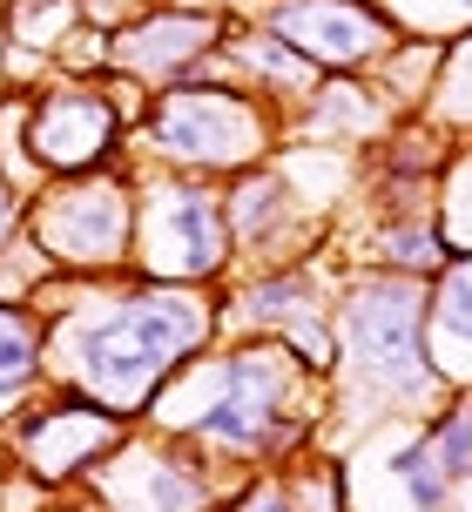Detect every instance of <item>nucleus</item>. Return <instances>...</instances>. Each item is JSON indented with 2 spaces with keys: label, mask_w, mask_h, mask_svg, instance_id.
Instances as JSON below:
<instances>
[{
  "label": "nucleus",
  "mask_w": 472,
  "mask_h": 512,
  "mask_svg": "<svg viewBox=\"0 0 472 512\" xmlns=\"http://www.w3.org/2000/svg\"><path fill=\"white\" fill-rule=\"evenodd\" d=\"M196 337H203V310L189 297H135L81 331V371L108 405H142L156 371H169Z\"/></svg>",
  "instance_id": "nucleus-1"
},
{
  "label": "nucleus",
  "mask_w": 472,
  "mask_h": 512,
  "mask_svg": "<svg viewBox=\"0 0 472 512\" xmlns=\"http://www.w3.org/2000/svg\"><path fill=\"white\" fill-rule=\"evenodd\" d=\"M419 304L425 290L419 283H365L351 297V351H358V371L371 384H392V391H419L425 358H419Z\"/></svg>",
  "instance_id": "nucleus-2"
},
{
  "label": "nucleus",
  "mask_w": 472,
  "mask_h": 512,
  "mask_svg": "<svg viewBox=\"0 0 472 512\" xmlns=\"http://www.w3.org/2000/svg\"><path fill=\"white\" fill-rule=\"evenodd\" d=\"M122 236H129V203L108 182H75L41 209V243L68 263H108L122 250Z\"/></svg>",
  "instance_id": "nucleus-3"
},
{
  "label": "nucleus",
  "mask_w": 472,
  "mask_h": 512,
  "mask_svg": "<svg viewBox=\"0 0 472 512\" xmlns=\"http://www.w3.org/2000/svg\"><path fill=\"white\" fill-rule=\"evenodd\" d=\"M156 142L183 162H243L257 149V122L230 95H176L156 108Z\"/></svg>",
  "instance_id": "nucleus-4"
},
{
  "label": "nucleus",
  "mask_w": 472,
  "mask_h": 512,
  "mask_svg": "<svg viewBox=\"0 0 472 512\" xmlns=\"http://www.w3.org/2000/svg\"><path fill=\"white\" fill-rule=\"evenodd\" d=\"M277 371L284 364L257 358V351L230 358L216 371V405L196 418V432L223 438V445H270V432H277V391H284Z\"/></svg>",
  "instance_id": "nucleus-5"
},
{
  "label": "nucleus",
  "mask_w": 472,
  "mask_h": 512,
  "mask_svg": "<svg viewBox=\"0 0 472 512\" xmlns=\"http://www.w3.org/2000/svg\"><path fill=\"white\" fill-rule=\"evenodd\" d=\"M223 203L203 196V189H162V209H156V270H183V277H203L216 256H223Z\"/></svg>",
  "instance_id": "nucleus-6"
},
{
  "label": "nucleus",
  "mask_w": 472,
  "mask_h": 512,
  "mask_svg": "<svg viewBox=\"0 0 472 512\" xmlns=\"http://www.w3.org/2000/svg\"><path fill=\"white\" fill-rule=\"evenodd\" d=\"M270 27L284 41H297L304 54H317V61H338V68L344 61H365L385 41V21L365 14V7H351V0H297V7H277Z\"/></svg>",
  "instance_id": "nucleus-7"
},
{
  "label": "nucleus",
  "mask_w": 472,
  "mask_h": 512,
  "mask_svg": "<svg viewBox=\"0 0 472 512\" xmlns=\"http://www.w3.org/2000/svg\"><path fill=\"white\" fill-rule=\"evenodd\" d=\"M115 135V108L108 102H48L27 128V149L54 162V169H81V162H95L102 142Z\"/></svg>",
  "instance_id": "nucleus-8"
},
{
  "label": "nucleus",
  "mask_w": 472,
  "mask_h": 512,
  "mask_svg": "<svg viewBox=\"0 0 472 512\" xmlns=\"http://www.w3.org/2000/svg\"><path fill=\"white\" fill-rule=\"evenodd\" d=\"M27 371H34V331H27L21 317H7V310H0V398H7V391H21Z\"/></svg>",
  "instance_id": "nucleus-9"
},
{
  "label": "nucleus",
  "mask_w": 472,
  "mask_h": 512,
  "mask_svg": "<svg viewBox=\"0 0 472 512\" xmlns=\"http://www.w3.org/2000/svg\"><path fill=\"white\" fill-rule=\"evenodd\" d=\"M304 290H311V283L297 277V270H290V277H263L257 290H250V310H257V317H284V310L297 304Z\"/></svg>",
  "instance_id": "nucleus-10"
},
{
  "label": "nucleus",
  "mask_w": 472,
  "mask_h": 512,
  "mask_svg": "<svg viewBox=\"0 0 472 512\" xmlns=\"http://www.w3.org/2000/svg\"><path fill=\"white\" fill-rule=\"evenodd\" d=\"M439 324H446L452 337H472V270H459V277L446 283V297H439Z\"/></svg>",
  "instance_id": "nucleus-11"
},
{
  "label": "nucleus",
  "mask_w": 472,
  "mask_h": 512,
  "mask_svg": "<svg viewBox=\"0 0 472 512\" xmlns=\"http://www.w3.org/2000/svg\"><path fill=\"white\" fill-rule=\"evenodd\" d=\"M243 512H297V506H290L277 486H263V492H250V499H243Z\"/></svg>",
  "instance_id": "nucleus-12"
},
{
  "label": "nucleus",
  "mask_w": 472,
  "mask_h": 512,
  "mask_svg": "<svg viewBox=\"0 0 472 512\" xmlns=\"http://www.w3.org/2000/svg\"><path fill=\"white\" fill-rule=\"evenodd\" d=\"M7 230H14V189L0 182V243H7Z\"/></svg>",
  "instance_id": "nucleus-13"
}]
</instances>
